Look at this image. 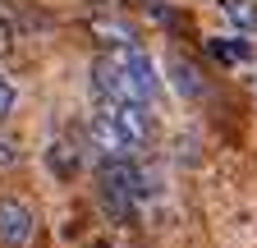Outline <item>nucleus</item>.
I'll use <instances>...</instances> for the list:
<instances>
[{
    "label": "nucleus",
    "instance_id": "f257e3e1",
    "mask_svg": "<svg viewBox=\"0 0 257 248\" xmlns=\"http://www.w3.org/2000/svg\"><path fill=\"white\" fill-rule=\"evenodd\" d=\"M147 170L138 161H101L96 170V202H101L110 225H134L147 207Z\"/></svg>",
    "mask_w": 257,
    "mask_h": 248
},
{
    "label": "nucleus",
    "instance_id": "9b49d317",
    "mask_svg": "<svg viewBox=\"0 0 257 248\" xmlns=\"http://www.w3.org/2000/svg\"><path fill=\"white\" fill-rule=\"evenodd\" d=\"M23 161V152H19V143L10 138V134H0V170H14Z\"/></svg>",
    "mask_w": 257,
    "mask_h": 248
},
{
    "label": "nucleus",
    "instance_id": "1a4fd4ad",
    "mask_svg": "<svg viewBox=\"0 0 257 248\" xmlns=\"http://www.w3.org/2000/svg\"><path fill=\"white\" fill-rule=\"evenodd\" d=\"M14 106H19V87H14V78L0 74V124L14 115Z\"/></svg>",
    "mask_w": 257,
    "mask_h": 248
},
{
    "label": "nucleus",
    "instance_id": "7ed1b4c3",
    "mask_svg": "<svg viewBox=\"0 0 257 248\" xmlns=\"http://www.w3.org/2000/svg\"><path fill=\"white\" fill-rule=\"evenodd\" d=\"M37 239V211L23 198H0V243L5 248H28Z\"/></svg>",
    "mask_w": 257,
    "mask_h": 248
},
{
    "label": "nucleus",
    "instance_id": "39448f33",
    "mask_svg": "<svg viewBox=\"0 0 257 248\" xmlns=\"http://www.w3.org/2000/svg\"><path fill=\"white\" fill-rule=\"evenodd\" d=\"M87 33L101 42L106 51H119V46H138V33L128 28L124 19H115V14H96V19H87Z\"/></svg>",
    "mask_w": 257,
    "mask_h": 248
},
{
    "label": "nucleus",
    "instance_id": "0eeeda50",
    "mask_svg": "<svg viewBox=\"0 0 257 248\" xmlns=\"http://www.w3.org/2000/svg\"><path fill=\"white\" fill-rule=\"evenodd\" d=\"M220 19L239 28V33H252L257 28V0H220Z\"/></svg>",
    "mask_w": 257,
    "mask_h": 248
},
{
    "label": "nucleus",
    "instance_id": "f03ea898",
    "mask_svg": "<svg viewBox=\"0 0 257 248\" xmlns=\"http://www.w3.org/2000/svg\"><path fill=\"white\" fill-rule=\"evenodd\" d=\"M96 115H101L110 129L124 138V147L138 152L143 147H152V138H156V115H152V106H134V101H96Z\"/></svg>",
    "mask_w": 257,
    "mask_h": 248
},
{
    "label": "nucleus",
    "instance_id": "9d476101",
    "mask_svg": "<svg viewBox=\"0 0 257 248\" xmlns=\"http://www.w3.org/2000/svg\"><path fill=\"white\" fill-rule=\"evenodd\" d=\"M14 42H19V28L10 14H0V60H10L14 55Z\"/></svg>",
    "mask_w": 257,
    "mask_h": 248
},
{
    "label": "nucleus",
    "instance_id": "6e6552de",
    "mask_svg": "<svg viewBox=\"0 0 257 248\" xmlns=\"http://www.w3.org/2000/svg\"><path fill=\"white\" fill-rule=\"evenodd\" d=\"M207 51H211V60H220V65H243V60L252 55V46L243 37H211Z\"/></svg>",
    "mask_w": 257,
    "mask_h": 248
},
{
    "label": "nucleus",
    "instance_id": "423d86ee",
    "mask_svg": "<svg viewBox=\"0 0 257 248\" xmlns=\"http://www.w3.org/2000/svg\"><path fill=\"white\" fill-rule=\"evenodd\" d=\"M166 69H170V83H175V92H179V97L198 101L202 92H207V78H202V69L193 65V60H184V55H170V60H166Z\"/></svg>",
    "mask_w": 257,
    "mask_h": 248
},
{
    "label": "nucleus",
    "instance_id": "20e7f679",
    "mask_svg": "<svg viewBox=\"0 0 257 248\" xmlns=\"http://www.w3.org/2000/svg\"><path fill=\"white\" fill-rule=\"evenodd\" d=\"M42 161H46V170H51L55 179L69 184V179L83 170V147H78V138H69V134H55V138L46 143V152H42Z\"/></svg>",
    "mask_w": 257,
    "mask_h": 248
}]
</instances>
